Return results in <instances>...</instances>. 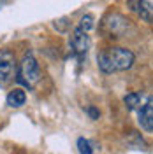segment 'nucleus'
Here are the masks:
<instances>
[{
	"instance_id": "1a4fd4ad",
	"label": "nucleus",
	"mask_w": 153,
	"mask_h": 154,
	"mask_svg": "<svg viewBox=\"0 0 153 154\" xmlns=\"http://www.w3.org/2000/svg\"><path fill=\"white\" fill-rule=\"evenodd\" d=\"M93 26V18L90 16V14H86V16H83V19H81V25H79V28L83 30V32H86L88 33V30Z\"/></svg>"
},
{
	"instance_id": "20e7f679",
	"label": "nucleus",
	"mask_w": 153,
	"mask_h": 154,
	"mask_svg": "<svg viewBox=\"0 0 153 154\" xmlns=\"http://www.w3.org/2000/svg\"><path fill=\"white\" fill-rule=\"evenodd\" d=\"M70 48L74 49V53L79 54V56L86 54V51L90 49V37H88V33L83 32L81 28H76L72 32V35H70Z\"/></svg>"
},
{
	"instance_id": "f03ea898",
	"label": "nucleus",
	"mask_w": 153,
	"mask_h": 154,
	"mask_svg": "<svg viewBox=\"0 0 153 154\" xmlns=\"http://www.w3.org/2000/svg\"><path fill=\"white\" fill-rule=\"evenodd\" d=\"M41 79V70H39V63L37 60L34 58L32 53L25 54L21 63H19V68H18V74H16V81L19 84L27 86L28 89L35 88V84L39 82Z\"/></svg>"
},
{
	"instance_id": "f257e3e1",
	"label": "nucleus",
	"mask_w": 153,
	"mask_h": 154,
	"mask_svg": "<svg viewBox=\"0 0 153 154\" xmlns=\"http://www.w3.org/2000/svg\"><path fill=\"white\" fill-rule=\"evenodd\" d=\"M97 61H99V68L106 74L118 72V70H129L134 63V53L125 48H111L100 53Z\"/></svg>"
},
{
	"instance_id": "423d86ee",
	"label": "nucleus",
	"mask_w": 153,
	"mask_h": 154,
	"mask_svg": "<svg viewBox=\"0 0 153 154\" xmlns=\"http://www.w3.org/2000/svg\"><path fill=\"white\" fill-rule=\"evenodd\" d=\"M25 100H27V95H25V91H23V89H19V88L12 89V91L9 93V96H7V103H9L11 107L25 105Z\"/></svg>"
},
{
	"instance_id": "9d476101",
	"label": "nucleus",
	"mask_w": 153,
	"mask_h": 154,
	"mask_svg": "<svg viewBox=\"0 0 153 154\" xmlns=\"http://www.w3.org/2000/svg\"><path fill=\"white\" fill-rule=\"evenodd\" d=\"M86 112H88V114H90V117H92V119H99V110H97L95 107H86Z\"/></svg>"
},
{
	"instance_id": "6e6552de",
	"label": "nucleus",
	"mask_w": 153,
	"mask_h": 154,
	"mask_svg": "<svg viewBox=\"0 0 153 154\" xmlns=\"http://www.w3.org/2000/svg\"><path fill=\"white\" fill-rule=\"evenodd\" d=\"M77 149H79V152L81 154H93L90 142L85 140V138H79V140H77Z\"/></svg>"
},
{
	"instance_id": "9b49d317",
	"label": "nucleus",
	"mask_w": 153,
	"mask_h": 154,
	"mask_svg": "<svg viewBox=\"0 0 153 154\" xmlns=\"http://www.w3.org/2000/svg\"><path fill=\"white\" fill-rule=\"evenodd\" d=\"M0 7H2V4H0Z\"/></svg>"
},
{
	"instance_id": "7ed1b4c3",
	"label": "nucleus",
	"mask_w": 153,
	"mask_h": 154,
	"mask_svg": "<svg viewBox=\"0 0 153 154\" xmlns=\"http://www.w3.org/2000/svg\"><path fill=\"white\" fill-rule=\"evenodd\" d=\"M16 77V60L9 49L0 51V86L9 84Z\"/></svg>"
},
{
	"instance_id": "0eeeda50",
	"label": "nucleus",
	"mask_w": 153,
	"mask_h": 154,
	"mask_svg": "<svg viewBox=\"0 0 153 154\" xmlns=\"http://www.w3.org/2000/svg\"><path fill=\"white\" fill-rule=\"evenodd\" d=\"M123 102H125V105H127L129 110H134L135 107L139 105V102H141V95L139 93H129L123 98Z\"/></svg>"
},
{
	"instance_id": "39448f33",
	"label": "nucleus",
	"mask_w": 153,
	"mask_h": 154,
	"mask_svg": "<svg viewBox=\"0 0 153 154\" xmlns=\"http://www.w3.org/2000/svg\"><path fill=\"white\" fill-rule=\"evenodd\" d=\"M139 125L146 131H153V96H148L146 103L139 110Z\"/></svg>"
}]
</instances>
